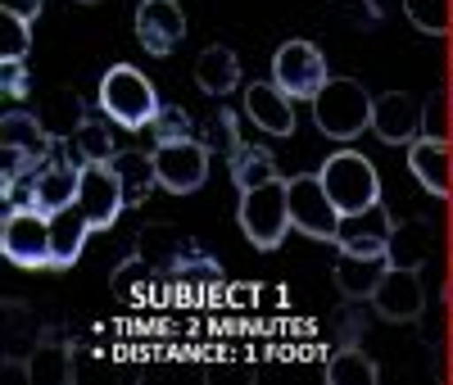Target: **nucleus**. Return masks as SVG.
Here are the masks:
<instances>
[{"label":"nucleus","instance_id":"obj_24","mask_svg":"<svg viewBox=\"0 0 453 385\" xmlns=\"http://www.w3.org/2000/svg\"><path fill=\"white\" fill-rule=\"evenodd\" d=\"M59 150L68 154V159H78L82 168L87 164H109L113 154H119V145H113V136H109V127L104 123H96V119H87L78 132H73L68 141H59Z\"/></svg>","mask_w":453,"mask_h":385},{"label":"nucleus","instance_id":"obj_5","mask_svg":"<svg viewBox=\"0 0 453 385\" xmlns=\"http://www.w3.org/2000/svg\"><path fill=\"white\" fill-rule=\"evenodd\" d=\"M318 177L326 186L331 204L340 209V218H354V213H367L381 204V177H376L372 159H363L358 150H335L318 168Z\"/></svg>","mask_w":453,"mask_h":385},{"label":"nucleus","instance_id":"obj_20","mask_svg":"<svg viewBox=\"0 0 453 385\" xmlns=\"http://www.w3.org/2000/svg\"><path fill=\"white\" fill-rule=\"evenodd\" d=\"M113 177H119L123 186V200L127 209H136L145 196H150V186H159V173H155V154H145V150H119L109 159Z\"/></svg>","mask_w":453,"mask_h":385},{"label":"nucleus","instance_id":"obj_18","mask_svg":"<svg viewBox=\"0 0 453 385\" xmlns=\"http://www.w3.org/2000/svg\"><path fill=\"white\" fill-rule=\"evenodd\" d=\"M386 267H390V254H340L331 277H335L340 295H349V299H372L376 281L386 277Z\"/></svg>","mask_w":453,"mask_h":385},{"label":"nucleus","instance_id":"obj_33","mask_svg":"<svg viewBox=\"0 0 453 385\" xmlns=\"http://www.w3.org/2000/svg\"><path fill=\"white\" fill-rule=\"evenodd\" d=\"M5 14H14L23 23H36L42 19V0H5Z\"/></svg>","mask_w":453,"mask_h":385},{"label":"nucleus","instance_id":"obj_15","mask_svg":"<svg viewBox=\"0 0 453 385\" xmlns=\"http://www.w3.org/2000/svg\"><path fill=\"white\" fill-rule=\"evenodd\" d=\"M372 132L386 145H408L422 136V100H412L408 91H386L372 100Z\"/></svg>","mask_w":453,"mask_h":385},{"label":"nucleus","instance_id":"obj_26","mask_svg":"<svg viewBox=\"0 0 453 385\" xmlns=\"http://www.w3.org/2000/svg\"><path fill=\"white\" fill-rule=\"evenodd\" d=\"M376 363L358 350V344H345V350H335L331 363H326V385H376Z\"/></svg>","mask_w":453,"mask_h":385},{"label":"nucleus","instance_id":"obj_19","mask_svg":"<svg viewBox=\"0 0 453 385\" xmlns=\"http://www.w3.org/2000/svg\"><path fill=\"white\" fill-rule=\"evenodd\" d=\"M196 87L204 96H213V100L232 96L241 87V59H236V50H226V46L200 50V59H196Z\"/></svg>","mask_w":453,"mask_h":385},{"label":"nucleus","instance_id":"obj_14","mask_svg":"<svg viewBox=\"0 0 453 385\" xmlns=\"http://www.w3.org/2000/svg\"><path fill=\"white\" fill-rule=\"evenodd\" d=\"M186 36V14L177 0H141L136 10V42L150 50V55H173Z\"/></svg>","mask_w":453,"mask_h":385},{"label":"nucleus","instance_id":"obj_29","mask_svg":"<svg viewBox=\"0 0 453 385\" xmlns=\"http://www.w3.org/2000/svg\"><path fill=\"white\" fill-rule=\"evenodd\" d=\"M150 132H155V145L159 141H186V136H196V123L181 104H164L155 113V123H150Z\"/></svg>","mask_w":453,"mask_h":385},{"label":"nucleus","instance_id":"obj_16","mask_svg":"<svg viewBox=\"0 0 453 385\" xmlns=\"http://www.w3.org/2000/svg\"><path fill=\"white\" fill-rule=\"evenodd\" d=\"M245 113H250V123L263 127L268 136H290L295 132V100L277 82L245 87Z\"/></svg>","mask_w":453,"mask_h":385},{"label":"nucleus","instance_id":"obj_28","mask_svg":"<svg viewBox=\"0 0 453 385\" xmlns=\"http://www.w3.org/2000/svg\"><path fill=\"white\" fill-rule=\"evenodd\" d=\"M403 14L408 23L426 32V36H444L453 23V0H403Z\"/></svg>","mask_w":453,"mask_h":385},{"label":"nucleus","instance_id":"obj_21","mask_svg":"<svg viewBox=\"0 0 453 385\" xmlns=\"http://www.w3.org/2000/svg\"><path fill=\"white\" fill-rule=\"evenodd\" d=\"M91 236V222L82 218V209L73 204L64 213L50 218V267H73L82 258V245Z\"/></svg>","mask_w":453,"mask_h":385},{"label":"nucleus","instance_id":"obj_31","mask_svg":"<svg viewBox=\"0 0 453 385\" xmlns=\"http://www.w3.org/2000/svg\"><path fill=\"white\" fill-rule=\"evenodd\" d=\"M27 46H32V23H23V19H14V14H5V64L10 59H27Z\"/></svg>","mask_w":453,"mask_h":385},{"label":"nucleus","instance_id":"obj_2","mask_svg":"<svg viewBox=\"0 0 453 385\" xmlns=\"http://www.w3.org/2000/svg\"><path fill=\"white\" fill-rule=\"evenodd\" d=\"M100 109L113 127H127V132H141L155 123V113L164 109L159 104V91L155 82L136 68V64H113L104 77H100Z\"/></svg>","mask_w":453,"mask_h":385},{"label":"nucleus","instance_id":"obj_6","mask_svg":"<svg viewBox=\"0 0 453 385\" xmlns=\"http://www.w3.org/2000/svg\"><path fill=\"white\" fill-rule=\"evenodd\" d=\"M0 250L14 267H50V213L36 204H10L0 222Z\"/></svg>","mask_w":453,"mask_h":385},{"label":"nucleus","instance_id":"obj_17","mask_svg":"<svg viewBox=\"0 0 453 385\" xmlns=\"http://www.w3.org/2000/svg\"><path fill=\"white\" fill-rule=\"evenodd\" d=\"M390 213H381V204L354 213V218H340V236L335 250L340 254H390Z\"/></svg>","mask_w":453,"mask_h":385},{"label":"nucleus","instance_id":"obj_30","mask_svg":"<svg viewBox=\"0 0 453 385\" xmlns=\"http://www.w3.org/2000/svg\"><path fill=\"white\" fill-rule=\"evenodd\" d=\"M204 141H209V145H222L226 154H232L236 145H245V136H241V113H236V109H218L213 123H209V132H204Z\"/></svg>","mask_w":453,"mask_h":385},{"label":"nucleus","instance_id":"obj_13","mask_svg":"<svg viewBox=\"0 0 453 385\" xmlns=\"http://www.w3.org/2000/svg\"><path fill=\"white\" fill-rule=\"evenodd\" d=\"M408 168L418 177V186L435 200H449L453 196V145L444 136H418L408 141Z\"/></svg>","mask_w":453,"mask_h":385},{"label":"nucleus","instance_id":"obj_23","mask_svg":"<svg viewBox=\"0 0 453 385\" xmlns=\"http://www.w3.org/2000/svg\"><path fill=\"white\" fill-rule=\"evenodd\" d=\"M226 173H232V186H236V190H250V186H258V181L281 177L273 150H268V145H250V141L226 154Z\"/></svg>","mask_w":453,"mask_h":385},{"label":"nucleus","instance_id":"obj_4","mask_svg":"<svg viewBox=\"0 0 453 385\" xmlns=\"http://www.w3.org/2000/svg\"><path fill=\"white\" fill-rule=\"evenodd\" d=\"M309 104H313L318 132L331 141H358L372 127V96L358 77H331Z\"/></svg>","mask_w":453,"mask_h":385},{"label":"nucleus","instance_id":"obj_7","mask_svg":"<svg viewBox=\"0 0 453 385\" xmlns=\"http://www.w3.org/2000/svg\"><path fill=\"white\" fill-rule=\"evenodd\" d=\"M286 190H290V222H295V231H304L309 241L335 245V236H340V209L331 204L322 177L318 173L286 177Z\"/></svg>","mask_w":453,"mask_h":385},{"label":"nucleus","instance_id":"obj_9","mask_svg":"<svg viewBox=\"0 0 453 385\" xmlns=\"http://www.w3.org/2000/svg\"><path fill=\"white\" fill-rule=\"evenodd\" d=\"M273 82L290 96V100H313L326 82H331V73H326V59L313 42H281V50L273 55Z\"/></svg>","mask_w":453,"mask_h":385},{"label":"nucleus","instance_id":"obj_12","mask_svg":"<svg viewBox=\"0 0 453 385\" xmlns=\"http://www.w3.org/2000/svg\"><path fill=\"white\" fill-rule=\"evenodd\" d=\"M78 209H82V218L91 222V231L113 227V218H119V213L127 209L123 186H119V177H113V168H109V164H87V168H82Z\"/></svg>","mask_w":453,"mask_h":385},{"label":"nucleus","instance_id":"obj_27","mask_svg":"<svg viewBox=\"0 0 453 385\" xmlns=\"http://www.w3.org/2000/svg\"><path fill=\"white\" fill-rule=\"evenodd\" d=\"M42 123L50 127V136H55V141H68L73 132H78V127L87 123L82 100L73 96V91H55V96L46 100V109H42Z\"/></svg>","mask_w":453,"mask_h":385},{"label":"nucleus","instance_id":"obj_8","mask_svg":"<svg viewBox=\"0 0 453 385\" xmlns=\"http://www.w3.org/2000/svg\"><path fill=\"white\" fill-rule=\"evenodd\" d=\"M209 159H213V145L200 136H186V141H159L155 145V173L159 186L173 190V196H191L209 181Z\"/></svg>","mask_w":453,"mask_h":385},{"label":"nucleus","instance_id":"obj_22","mask_svg":"<svg viewBox=\"0 0 453 385\" xmlns=\"http://www.w3.org/2000/svg\"><path fill=\"white\" fill-rule=\"evenodd\" d=\"M27 381H42V385L73 381V344L59 335H42L27 354Z\"/></svg>","mask_w":453,"mask_h":385},{"label":"nucleus","instance_id":"obj_3","mask_svg":"<svg viewBox=\"0 0 453 385\" xmlns=\"http://www.w3.org/2000/svg\"><path fill=\"white\" fill-rule=\"evenodd\" d=\"M236 222L245 231V241L254 250H281V241L290 236V190L286 177L273 181H258L250 190H241V204H236Z\"/></svg>","mask_w":453,"mask_h":385},{"label":"nucleus","instance_id":"obj_11","mask_svg":"<svg viewBox=\"0 0 453 385\" xmlns=\"http://www.w3.org/2000/svg\"><path fill=\"white\" fill-rule=\"evenodd\" d=\"M372 308H376L386 322H412V318H422V308H426L422 273H418V267L390 263L386 277L376 281V290H372Z\"/></svg>","mask_w":453,"mask_h":385},{"label":"nucleus","instance_id":"obj_10","mask_svg":"<svg viewBox=\"0 0 453 385\" xmlns=\"http://www.w3.org/2000/svg\"><path fill=\"white\" fill-rule=\"evenodd\" d=\"M78 186H82V164L68 159L64 150H55V159H50L42 173H32V177L23 181L27 204H36V209L50 213V218L78 204Z\"/></svg>","mask_w":453,"mask_h":385},{"label":"nucleus","instance_id":"obj_25","mask_svg":"<svg viewBox=\"0 0 453 385\" xmlns=\"http://www.w3.org/2000/svg\"><path fill=\"white\" fill-rule=\"evenodd\" d=\"M426 258H431V227L426 222H399L390 231V263L422 267Z\"/></svg>","mask_w":453,"mask_h":385},{"label":"nucleus","instance_id":"obj_1","mask_svg":"<svg viewBox=\"0 0 453 385\" xmlns=\"http://www.w3.org/2000/svg\"><path fill=\"white\" fill-rule=\"evenodd\" d=\"M55 150H59V141L42 123V113L10 109L0 119V196L14 200L23 190V181L55 159Z\"/></svg>","mask_w":453,"mask_h":385},{"label":"nucleus","instance_id":"obj_32","mask_svg":"<svg viewBox=\"0 0 453 385\" xmlns=\"http://www.w3.org/2000/svg\"><path fill=\"white\" fill-rule=\"evenodd\" d=\"M0 87H5V96H10V100H23V96L32 91L27 64H23V59H10V64H5V82H0Z\"/></svg>","mask_w":453,"mask_h":385}]
</instances>
